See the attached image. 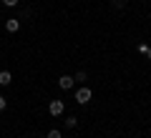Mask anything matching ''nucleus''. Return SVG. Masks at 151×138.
<instances>
[{
	"label": "nucleus",
	"instance_id": "obj_6",
	"mask_svg": "<svg viewBox=\"0 0 151 138\" xmlns=\"http://www.w3.org/2000/svg\"><path fill=\"white\" fill-rule=\"evenodd\" d=\"M149 50H151V48L146 45V43H141V45H139V53H141V55H149Z\"/></svg>",
	"mask_w": 151,
	"mask_h": 138
},
{
	"label": "nucleus",
	"instance_id": "obj_1",
	"mask_svg": "<svg viewBox=\"0 0 151 138\" xmlns=\"http://www.w3.org/2000/svg\"><path fill=\"white\" fill-rule=\"evenodd\" d=\"M91 96H93V93H91V88H81L78 93H76V101L81 103V106H86V103L91 101Z\"/></svg>",
	"mask_w": 151,
	"mask_h": 138
},
{
	"label": "nucleus",
	"instance_id": "obj_5",
	"mask_svg": "<svg viewBox=\"0 0 151 138\" xmlns=\"http://www.w3.org/2000/svg\"><path fill=\"white\" fill-rule=\"evenodd\" d=\"M10 80H13V75L8 73V70H3V73H0V85H10Z\"/></svg>",
	"mask_w": 151,
	"mask_h": 138
},
{
	"label": "nucleus",
	"instance_id": "obj_8",
	"mask_svg": "<svg viewBox=\"0 0 151 138\" xmlns=\"http://www.w3.org/2000/svg\"><path fill=\"white\" fill-rule=\"evenodd\" d=\"M73 80H78V83H81V80H86V73H83V70H78V73H76V78Z\"/></svg>",
	"mask_w": 151,
	"mask_h": 138
},
{
	"label": "nucleus",
	"instance_id": "obj_4",
	"mask_svg": "<svg viewBox=\"0 0 151 138\" xmlns=\"http://www.w3.org/2000/svg\"><path fill=\"white\" fill-rule=\"evenodd\" d=\"M5 30H8V33H18V30H20V20H15V18L5 20Z\"/></svg>",
	"mask_w": 151,
	"mask_h": 138
},
{
	"label": "nucleus",
	"instance_id": "obj_10",
	"mask_svg": "<svg viewBox=\"0 0 151 138\" xmlns=\"http://www.w3.org/2000/svg\"><path fill=\"white\" fill-rule=\"evenodd\" d=\"M48 138H60V131H55V128H53V131H48Z\"/></svg>",
	"mask_w": 151,
	"mask_h": 138
},
{
	"label": "nucleus",
	"instance_id": "obj_13",
	"mask_svg": "<svg viewBox=\"0 0 151 138\" xmlns=\"http://www.w3.org/2000/svg\"><path fill=\"white\" fill-rule=\"evenodd\" d=\"M149 15H151V13H149Z\"/></svg>",
	"mask_w": 151,
	"mask_h": 138
},
{
	"label": "nucleus",
	"instance_id": "obj_11",
	"mask_svg": "<svg viewBox=\"0 0 151 138\" xmlns=\"http://www.w3.org/2000/svg\"><path fill=\"white\" fill-rule=\"evenodd\" d=\"M3 108H5V98L0 96V111H3Z\"/></svg>",
	"mask_w": 151,
	"mask_h": 138
},
{
	"label": "nucleus",
	"instance_id": "obj_9",
	"mask_svg": "<svg viewBox=\"0 0 151 138\" xmlns=\"http://www.w3.org/2000/svg\"><path fill=\"white\" fill-rule=\"evenodd\" d=\"M3 5H8V8H15V5H18V0H3Z\"/></svg>",
	"mask_w": 151,
	"mask_h": 138
},
{
	"label": "nucleus",
	"instance_id": "obj_12",
	"mask_svg": "<svg viewBox=\"0 0 151 138\" xmlns=\"http://www.w3.org/2000/svg\"><path fill=\"white\" fill-rule=\"evenodd\" d=\"M149 60H151V50H149Z\"/></svg>",
	"mask_w": 151,
	"mask_h": 138
},
{
	"label": "nucleus",
	"instance_id": "obj_2",
	"mask_svg": "<svg viewBox=\"0 0 151 138\" xmlns=\"http://www.w3.org/2000/svg\"><path fill=\"white\" fill-rule=\"evenodd\" d=\"M73 83H76L73 75H60V78H58V85H60L63 90H70V88H73Z\"/></svg>",
	"mask_w": 151,
	"mask_h": 138
},
{
	"label": "nucleus",
	"instance_id": "obj_3",
	"mask_svg": "<svg viewBox=\"0 0 151 138\" xmlns=\"http://www.w3.org/2000/svg\"><path fill=\"white\" fill-rule=\"evenodd\" d=\"M63 101H50V106H48V111H50V116H60L63 113Z\"/></svg>",
	"mask_w": 151,
	"mask_h": 138
},
{
	"label": "nucleus",
	"instance_id": "obj_7",
	"mask_svg": "<svg viewBox=\"0 0 151 138\" xmlns=\"http://www.w3.org/2000/svg\"><path fill=\"white\" fill-rule=\"evenodd\" d=\"M76 123H78V121H76L73 116H70V118H65V128H76Z\"/></svg>",
	"mask_w": 151,
	"mask_h": 138
}]
</instances>
